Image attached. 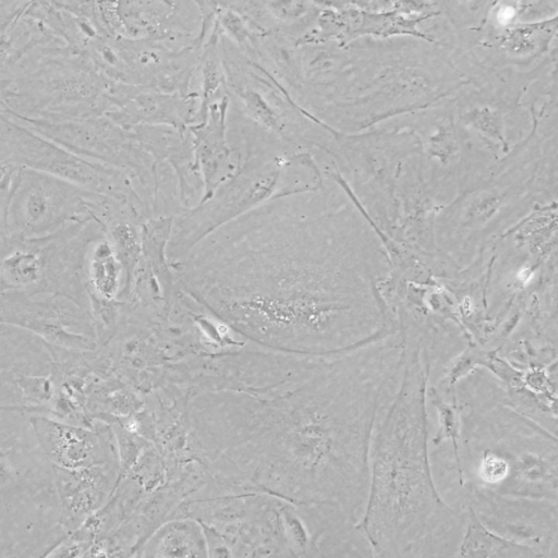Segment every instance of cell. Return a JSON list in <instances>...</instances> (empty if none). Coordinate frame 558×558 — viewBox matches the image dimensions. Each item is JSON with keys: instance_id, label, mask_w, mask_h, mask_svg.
Masks as SVG:
<instances>
[{"instance_id": "obj_1", "label": "cell", "mask_w": 558, "mask_h": 558, "mask_svg": "<svg viewBox=\"0 0 558 558\" xmlns=\"http://www.w3.org/2000/svg\"><path fill=\"white\" fill-rule=\"evenodd\" d=\"M399 333L327 356L260 391L226 390L205 421L206 462L227 485L263 492L356 530L378 418L402 372Z\"/></svg>"}, {"instance_id": "obj_2", "label": "cell", "mask_w": 558, "mask_h": 558, "mask_svg": "<svg viewBox=\"0 0 558 558\" xmlns=\"http://www.w3.org/2000/svg\"><path fill=\"white\" fill-rule=\"evenodd\" d=\"M172 269L199 306L277 352L345 353L384 338L396 322L378 274L301 244L284 197L222 226Z\"/></svg>"}, {"instance_id": "obj_3", "label": "cell", "mask_w": 558, "mask_h": 558, "mask_svg": "<svg viewBox=\"0 0 558 558\" xmlns=\"http://www.w3.org/2000/svg\"><path fill=\"white\" fill-rule=\"evenodd\" d=\"M403 342L400 380L372 439L368 492L356 529L375 557H453L466 517L445 500L433 474L426 405L430 362L418 339Z\"/></svg>"}, {"instance_id": "obj_4", "label": "cell", "mask_w": 558, "mask_h": 558, "mask_svg": "<svg viewBox=\"0 0 558 558\" xmlns=\"http://www.w3.org/2000/svg\"><path fill=\"white\" fill-rule=\"evenodd\" d=\"M459 457L490 453L507 463L504 495L558 501L557 435L506 401V385L472 369L454 385Z\"/></svg>"}, {"instance_id": "obj_5", "label": "cell", "mask_w": 558, "mask_h": 558, "mask_svg": "<svg viewBox=\"0 0 558 558\" xmlns=\"http://www.w3.org/2000/svg\"><path fill=\"white\" fill-rule=\"evenodd\" d=\"M31 414L0 409V557H46L68 535Z\"/></svg>"}, {"instance_id": "obj_6", "label": "cell", "mask_w": 558, "mask_h": 558, "mask_svg": "<svg viewBox=\"0 0 558 558\" xmlns=\"http://www.w3.org/2000/svg\"><path fill=\"white\" fill-rule=\"evenodd\" d=\"M254 137L245 145V158L239 172L218 187L205 202L173 219L167 245V258H184L196 245L222 226L281 197H287L284 141Z\"/></svg>"}, {"instance_id": "obj_7", "label": "cell", "mask_w": 558, "mask_h": 558, "mask_svg": "<svg viewBox=\"0 0 558 558\" xmlns=\"http://www.w3.org/2000/svg\"><path fill=\"white\" fill-rule=\"evenodd\" d=\"M126 209L54 175L16 167L7 206V236L8 241L43 240L90 221L106 227Z\"/></svg>"}, {"instance_id": "obj_8", "label": "cell", "mask_w": 558, "mask_h": 558, "mask_svg": "<svg viewBox=\"0 0 558 558\" xmlns=\"http://www.w3.org/2000/svg\"><path fill=\"white\" fill-rule=\"evenodd\" d=\"M0 160L54 175L119 202L131 193L125 171L75 155L1 111Z\"/></svg>"}, {"instance_id": "obj_9", "label": "cell", "mask_w": 558, "mask_h": 558, "mask_svg": "<svg viewBox=\"0 0 558 558\" xmlns=\"http://www.w3.org/2000/svg\"><path fill=\"white\" fill-rule=\"evenodd\" d=\"M0 326L34 333L46 343L65 350L90 352L98 348L92 313L62 294L46 292H0Z\"/></svg>"}, {"instance_id": "obj_10", "label": "cell", "mask_w": 558, "mask_h": 558, "mask_svg": "<svg viewBox=\"0 0 558 558\" xmlns=\"http://www.w3.org/2000/svg\"><path fill=\"white\" fill-rule=\"evenodd\" d=\"M462 504L498 535L532 548L541 558L558 557V501L465 485Z\"/></svg>"}, {"instance_id": "obj_11", "label": "cell", "mask_w": 558, "mask_h": 558, "mask_svg": "<svg viewBox=\"0 0 558 558\" xmlns=\"http://www.w3.org/2000/svg\"><path fill=\"white\" fill-rule=\"evenodd\" d=\"M31 423L39 448L53 469L77 471L118 465L114 433L106 422L95 420L94 425L83 426L33 413Z\"/></svg>"}, {"instance_id": "obj_12", "label": "cell", "mask_w": 558, "mask_h": 558, "mask_svg": "<svg viewBox=\"0 0 558 558\" xmlns=\"http://www.w3.org/2000/svg\"><path fill=\"white\" fill-rule=\"evenodd\" d=\"M228 95L211 102L204 119L187 128L194 149V166L203 184L199 203L208 199L241 169L245 153L228 140ZM198 203V204H199Z\"/></svg>"}, {"instance_id": "obj_13", "label": "cell", "mask_w": 558, "mask_h": 558, "mask_svg": "<svg viewBox=\"0 0 558 558\" xmlns=\"http://www.w3.org/2000/svg\"><path fill=\"white\" fill-rule=\"evenodd\" d=\"M118 465L65 471L53 469V484L66 534L110 499L118 484Z\"/></svg>"}, {"instance_id": "obj_14", "label": "cell", "mask_w": 558, "mask_h": 558, "mask_svg": "<svg viewBox=\"0 0 558 558\" xmlns=\"http://www.w3.org/2000/svg\"><path fill=\"white\" fill-rule=\"evenodd\" d=\"M63 233L32 241H8L0 250V292L38 288L61 243Z\"/></svg>"}, {"instance_id": "obj_15", "label": "cell", "mask_w": 558, "mask_h": 558, "mask_svg": "<svg viewBox=\"0 0 558 558\" xmlns=\"http://www.w3.org/2000/svg\"><path fill=\"white\" fill-rule=\"evenodd\" d=\"M28 1H12L0 14V75L37 47L64 43L41 21L26 13Z\"/></svg>"}, {"instance_id": "obj_16", "label": "cell", "mask_w": 558, "mask_h": 558, "mask_svg": "<svg viewBox=\"0 0 558 558\" xmlns=\"http://www.w3.org/2000/svg\"><path fill=\"white\" fill-rule=\"evenodd\" d=\"M89 300L107 303L117 302L122 293L121 282L124 271L106 232L93 239L84 254Z\"/></svg>"}, {"instance_id": "obj_17", "label": "cell", "mask_w": 558, "mask_h": 558, "mask_svg": "<svg viewBox=\"0 0 558 558\" xmlns=\"http://www.w3.org/2000/svg\"><path fill=\"white\" fill-rule=\"evenodd\" d=\"M141 550L146 557H205L207 536L196 520L177 519L162 524Z\"/></svg>"}, {"instance_id": "obj_18", "label": "cell", "mask_w": 558, "mask_h": 558, "mask_svg": "<svg viewBox=\"0 0 558 558\" xmlns=\"http://www.w3.org/2000/svg\"><path fill=\"white\" fill-rule=\"evenodd\" d=\"M465 527L458 557L541 558L532 548L507 539L486 527L469 507H464Z\"/></svg>"}, {"instance_id": "obj_19", "label": "cell", "mask_w": 558, "mask_h": 558, "mask_svg": "<svg viewBox=\"0 0 558 558\" xmlns=\"http://www.w3.org/2000/svg\"><path fill=\"white\" fill-rule=\"evenodd\" d=\"M106 236L126 274L121 293V296H125L142 255L141 230L133 220L119 218L106 226Z\"/></svg>"}, {"instance_id": "obj_20", "label": "cell", "mask_w": 558, "mask_h": 558, "mask_svg": "<svg viewBox=\"0 0 558 558\" xmlns=\"http://www.w3.org/2000/svg\"><path fill=\"white\" fill-rule=\"evenodd\" d=\"M473 123L476 128L481 129L482 132L504 141L498 126V118L494 112L487 109L477 110L473 116Z\"/></svg>"}, {"instance_id": "obj_21", "label": "cell", "mask_w": 558, "mask_h": 558, "mask_svg": "<svg viewBox=\"0 0 558 558\" xmlns=\"http://www.w3.org/2000/svg\"><path fill=\"white\" fill-rule=\"evenodd\" d=\"M12 1H0V14L11 4Z\"/></svg>"}]
</instances>
